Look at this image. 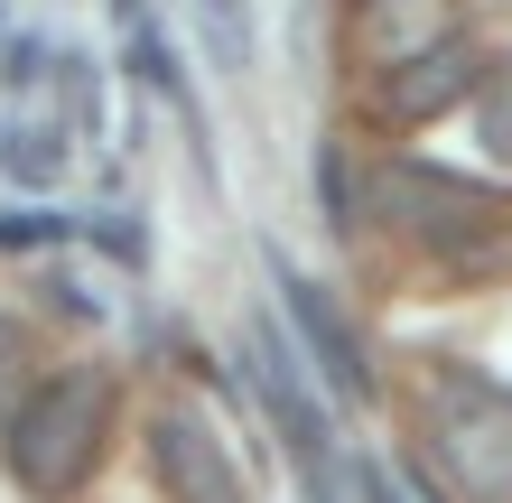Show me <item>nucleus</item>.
<instances>
[{"label":"nucleus","instance_id":"nucleus-2","mask_svg":"<svg viewBox=\"0 0 512 503\" xmlns=\"http://www.w3.org/2000/svg\"><path fill=\"white\" fill-rule=\"evenodd\" d=\"M419 429H429L438 476L466 503H512V392L466 364L419 373Z\"/></svg>","mask_w":512,"mask_h":503},{"label":"nucleus","instance_id":"nucleus-1","mask_svg":"<svg viewBox=\"0 0 512 503\" xmlns=\"http://www.w3.org/2000/svg\"><path fill=\"white\" fill-rule=\"evenodd\" d=\"M112 373L94 364H66V373H47L38 392H28L10 420H0V457H10V485L19 494H38V503H66L84 476H94V457H103V438H112Z\"/></svg>","mask_w":512,"mask_h":503},{"label":"nucleus","instance_id":"nucleus-5","mask_svg":"<svg viewBox=\"0 0 512 503\" xmlns=\"http://www.w3.org/2000/svg\"><path fill=\"white\" fill-rule=\"evenodd\" d=\"M149 466H159V494H168V503H252L233 448H224L205 420H187V410L149 420Z\"/></svg>","mask_w":512,"mask_h":503},{"label":"nucleus","instance_id":"nucleus-12","mask_svg":"<svg viewBox=\"0 0 512 503\" xmlns=\"http://www.w3.org/2000/svg\"><path fill=\"white\" fill-rule=\"evenodd\" d=\"M317 187H326V224L354 233V177H345V150H336V140L317 150Z\"/></svg>","mask_w":512,"mask_h":503},{"label":"nucleus","instance_id":"nucleus-3","mask_svg":"<svg viewBox=\"0 0 512 503\" xmlns=\"http://www.w3.org/2000/svg\"><path fill=\"white\" fill-rule=\"evenodd\" d=\"M373 215L429 261H485L494 233H503L494 196L466 187L457 168H429V159H382L373 168Z\"/></svg>","mask_w":512,"mask_h":503},{"label":"nucleus","instance_id":"nucleus-10","mask_svg":"<svg viewBox=\"0 0 512 503\" xmlns=\"http://www.w3.org/2000/svg\"><path fill=\"white\" fill-rule=\"evenodd\" d=\"M196 38L224 75H243L252 47H261V19H252V0H196Z\"/></svg>","mask_w":512,"mask_h":503},{"label":"nucleus","instance_id":"nucleus-8","mask_svg":"<svg viewBox=\"0 0 512 503\" xmlns=\"http://www.w3.org/2000/svg\"><path fill=\"white\" fill-rule=\"evenodd\" d=\"M447 38H457V10L447 0H364V47L382 66H401L419 47H447Z\"/></svg>","mask_w":512,"mask_h":503},{"label":"nucleus","instance_id":"nucleus-13","mask_svg":"<svg viewBox=\"0 0 512 503\" xmlns=\"http://www.w3.org/2000/svg\"><path fill=\"white\" fill-rule=\"evenodd\" d=\"M56 233H66L56 215H10V224H0V243H10V252H28V243H56Z\"/></svg>","mask_w":512,"mask_h":503},{"label":"nucleus","instance_id":"nucleus-7","mask_svg":"<svg viewBox=\"0 0 512 503\" xmlns=\"http://www.w3.org/2000/svg\"><path fill=\"white\" fill-rule=\"evenodd\" d=\"M243 354H252V382H261V410L280 420V438H289V457L298 466H326V420H317V401H308V382H298V354L280 345V327H261L243 336Z\"/></svg>","mask_w":512,"mask_h":503},{"label":"nucleus","instance_id":"nucleus-9","mask_svg":"<svg viewBox=\"0 0 512 503\" xmlns=\"http://www.w3.org/2000/svg\"><path fill=\"white\" fill-rule=\"evenodd\" d=\"M66 159H75V131L66 122H10V131H0V168H10L19 187H56Z\"/></svg>","mask_w":512,"mask_h":503},{"label":"nucleus","instance_id":"nucleus-4","mask_svg":"<svg viewBox=\"0 0 512 503\" xmlns=\"http://www.w3.org/2000/svg\"><path fill=\"white\" fill-rule=\"evenodd\" d=\"M475 84H485V56H475L466 38H447V47H419V56H401V66H382L373 112L391 131H419V122H438V112L475 103Z\"/></svg>","mask_w":512,"mask_h":503},{"label":"nucleus","instance_id":"nucleus-11","mask_svg":"<svg viewBox=\"0 0 512 503\" xmlns=\"http://www.w3.org/2000/svg\"><path fill=\"white\" fill-rule=\"evenodd\" d=\"M475 140H485L494 168H512V56L485 66V84H475Z\"/></svg>","mask_w":512,"mask_h":503},{"label":"nucleus","instance_id":"nucleus-6","mask_svg":"<svg viewBox=\"0 0 512 503\" xmlns=\"http://www.w3.org/2000/svg\"><path fill=\"white\" fill-rule=\"evenodd\" d=\"M270 271H280V308H289V327H298V345H308V364L336 382L345 401H364L373 392V364H364V345H354V327H345V308L326 299L317 280H298L289 261H270Z\"/></svg>","mask_w":512,"mask_h":503},{"label":"nucleus","instance_id":"nucleus-14","mask_svg":"<svg viewBox=\"0 0 512 503\" xmlns=\"http://www.w3.org/2000/svg\"><path fill=\"white\" fill-rule=\"evenodd\" d=\"M10 354H19V327H10V317H0V364H10Z\"/></svg>","mask_w":512,"mask_h":503}]
</instances>
